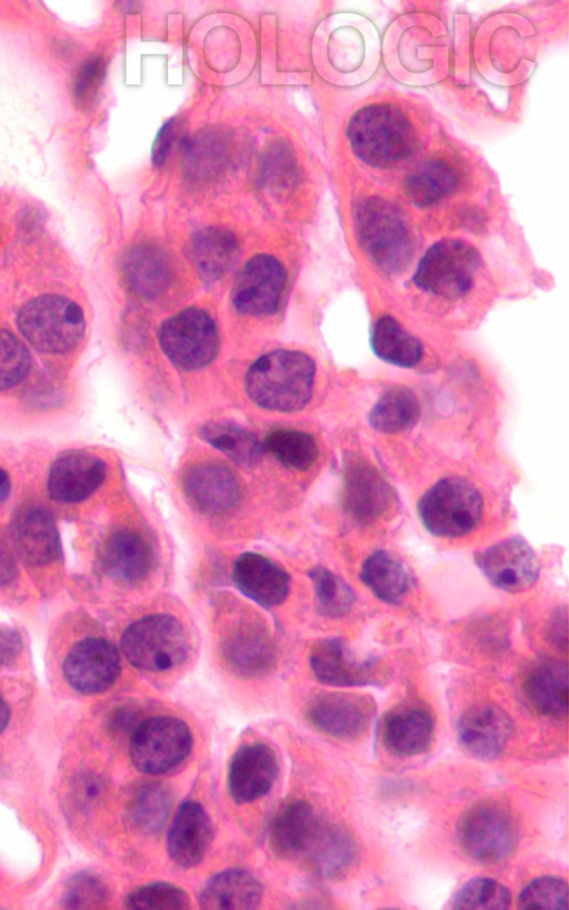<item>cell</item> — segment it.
<instances>
[{
    "mask_svg": "<svg viewBox=\"0 0 569 910\" xmlns=\"http://www.w3.org/2000/svg\"><path fill=\"white\" fill-rule=\"evenodd\" d=\"M283 266L269 254L250 258L238 272L231 289L237 311L249 316H266L277 311L286 287Z\"/></svg>",
    "mask_w": 569,
    "mask_h": 910,
    "instance_id": "cell-12",
    "label": "cell"
},
{
    "mask_svg": "<svg viewBox=\"0 0 569 910\" xmlns=\"http://www.w3.org/2000/svg\"><path fill=\"white\" fill-rule=\"evenodd\" d=\"M30 366L31 358L24 343L12 332L0 329V391L18 384Z\"/></svg>",
    "mask_w": 569,
    "mask_h": 910,
    "instance_id": "cell-43",
    "label": "cell"
},
{
    "mask_svg": "<svg viewBox=\"0 0 569 910\" xmlns=\"http://www.w3.org/2000/svg\"><path fill=\"white\" fill-rule=\"evenodd\" d=\"M212 837V823L204 808L198 801H184L168 833L169 856L179 867L193 868L203 860Z\"/></svg>",
    "mask_w": 569,
    "mask_h": 910,
    "instance_id": "cell-25",
    "label": "cell"
},
{
    "mask_svg": "<svg viewBox=\"0 0 569 910\" xmlns=\"http://www.w3.org/2000/svg\"><path fill=\"white\" fill-rule=\"evenodd\" d=\"M182 489L191 504L206 514H222L240 500V487L233 472L223 464L197 462L182 474Z\"/></svg>",
    "mask_w": 569,
    "mask_h": 910,
    "instance_id": "cell-21",
    "label": "cell"
},
{
    "mask_svg": "<svg viewBox=\"0 0 569 910\" xmlns=\"http://www.w3.org/2000/svg\"><path fill=\"white\" fill-rule=\"evenodd\" d=\"M106 477L107 464L101 458L84 450H67L50 466L47 491L58 503L74 504L93 494Z\"/></svg>",
    "mask_w": 569,
    "mask_h": 910,
    "instance_id": "cell-16",
    "label": "cell"
},
{
    "mask_svg": "<svg viewBox=\"0 0 569 910\" xmlns=\"http://www.w3.org/2000/svg\"><path fill=\"white\" fill-rule=\"evenodd\" d=\"M309 664L316 679L328 686H366L379 679L378 660L357 659L340 638L318 641L310 651Z\"/></svg>",
    "mask_w": 569,
    "mask_h": 910,
    "instance_id": "cell-20",
    "label": "cell"
},
{
    "mask_svg": "<svg viewBox=\"0 0 569 910\" xmlns=\"http://www.w3.org/2000/svg\"><path fill=\"white\" fill-rule=\"evenodd\" d=\"M262 887L256 877L240 868L212 876L202 887L198 901L203 909H254L260 904Z\"/></svg>",
    "mask_w": 569,
    "mask_h": 910,
    "instance_id": "cell-30",
    "label": "cell"
},
{
    "mask_svg": "<svg viewBox=\"0 0 569 910\" xmlns=\"http://www.w3.org/2000/svg\"><path fill=\"white\" fill-rule=\"evenodd\" d=\"M279 772L278 758L266 743L240 747L228 767L227 787L237 803H249L267 794Z\"/></svg>",
    "mask_w": 569,
    "mask_h": 910,
    "instance_id": "cell-19",
    "label": "cell"
},
{
    "mask_svg": "<svg viewBox=\"0 0 569 910\" xmlns=\"http://www.w3.org/2000/svg\"><path fill=\"white\" fill-rule=\"evenodd\" d=\"M355 222L362 250L381 271L397 274L407 268L413 240L395 204L377 197L367 198L357 206Z\"/></svg>",
    "mask_w": 569,
    "mask_h": 910,
    "instance_id": "cell-3",
    "label": "cell"
},
{
    "mask_svg": "<svg viewBox=\"0 0 569 910\" xmlns=\"http://www.w3.org/2000/svg\"><path fill=\"white\" fill-rule=\"evenodd\" d=\"M173 806L169 786L160 781H142L134 786L127 801V816L139 833H159L167 823Z\"/></svg>",
    "mask_w": 569,
    "mask_h": 910,
    "instance_id": "cell-33",
    "label": "cell"
},
{
    "mask_svg": "<svg viewBox=\"0 0 569 910\" xmlns=\"http://www.w3.org/2000/svg\"><path fill=\"white\" fill-rule=\"evenodd\" d=\"M267 450L283 466L305 471L313 466L319 450L313 436L292 429H274L270 431L263 443Z\"/></svg>",
    "mask_w": 569,
    "mask_h": 910,
    "instance_id": "cell-39",
    "label": "cell"
},
{
    "mask_svg": "<svg viewBox=\"0 0 569 910\" xmlns=\"http://www.w3.org/2000/svg\"><path fill=\"white\" fill-rule=\"evenodd\" d=\"M191 747L189 727L169 716L142 719L129 739L130 759L147 774H161L176 768L188 757Z\"/></svg>",
    "mask_w": 569,
    "mask_h": 910,
    "instance_id": "cell-8",
    "label": "cell"
},
{
    "mask_svg": "<svg viewBox=\"0 0 569 910\" xmlns=\"http://www.w3.org/2000/svg\"><path fill=\"white\" fill-rule=\"evenodd\" d=\"M239 256L236 236L220 227L201 229L191 238L189 257L199 276L208 282L227 273Z\"/></svg>",
    "mask_w": 569,
    "mask_h": 910,
    "instance_id": "cell-32",
    "label": "cell"
},
{
    "mask_svg": "<svg viewBox=\"0 0 569 910\" xmlns=\"http://www.w3.org/2000/svg\"><path fill=\"white\" fill-rule=\"evenodd\" d=\"M511 902L510 891L489 878H475L465 883L453 896L455 909H507Z\"/></svg>",
    "mask_w": 569,
    "mask_h": 910,
    "instance_id": "cell-41",
    "label": "cell"
},
{
    "mask_svg": "<svg viewBox=\"0 0 569 910\" xmlns=\"http://www.w3.org/2000/svg\"><path fill=\"white\" fill-rule=\"evenodd\" d=\"M10 720V708L0 693V734L6 730Z\"/></svg>",
    "mask_w": 569,
    "mask_h": 910,
    "instance_id": "cell-53",
    "label": "cell"
},
{
    "mask_svg": "<svg viewBox=\"0 0 569 910\" xmlns=\"http://www.w3.org/2000/svg\"><path fill=\"white\" fill-rule=\"evenodd\" d=\"M141 720L136 706L123 703L113 708L108 714L107 730L117 739H130Z\"/></svg>",
    "mask_w": 569,
    "mask_h": 910,
    "instance_id": "cell-46",
    "label": "cell"
},
{
    "mask_svg": "<svg viewBox=\"0 0 569 910\" xmlns=\"http://www.w3.org/2000/svg\"><path fill=\"white\" fill-rule=\"evenodd\" d=\"M129 909H188V893L169 882H151L132 890L124 899Z\"/></svg>",
    "mask_w": 569,
    "mask_h": 910,
    "instance_id": "cell-42",
    "label": "cell"
},
{
    "mask_svg": "<svg viewBox=\"0 0 569 910\" xmlns=\"http://www.w3.org/2000/svg\"><path fill=\"white\" fill-rule=\"evenodd\" d=\"M457 833L462 850L470 858L495 863L513 851L518 828L506 807L497 802H480L462 816Z\"/></svg>",
    "mask_w": 569,
    "mask_h": 910,
    "instance_id": "cell-10",
    "label": "cell"
},
{
    "mask_svg": "<svg viewBox=\"0 0 569 910\" xmlns=\"http://www.w3.org/2000/svg\"><path fill=\"white\" fill-rule=\"evenodd\" d=\"M220 656L228 669L243 679L270 672L277 648L267 627L258 620H239L222 637Z\"/></svg>",
    "mask_w": 569,
    "mask_h": 910,
    "instance_id": "cell-13",
    "label": "cell"
},
{
    "mask_svg": "<svg viewBox=\"0 0 569 910\" xmlns=\"http://www.w3.org/2000/svg\"><path fill=\"white\" fill-rule=\"evenodd\" d=\"M62 676L74 691L91 696L110 689L121 673L118 648L102 637L86 636L68 648Z\"/></svg>",
    "mask_w": 569,
    "mask_h": 910,
    "instance_id": "cell-11",
    "label": "cell"
},
{
    "mask_svg": "<svg viewBox=\"0 0 569 910\" xmlns=\"http://www.w3.org/2000/svg\"><path fill=\"white\" fill-rule=\"evenodd\" d=\"M12 540L17 554L32 569L47 568L61 559L62 549L54 519L39 503H27L17 512Z\"/></svg>",
    "mask_w": 569,
    "mask_h": 910,
    "instance_id": "cell-17",
    "label": "cell"
},
{
    "mask_svg": "<svg viewBox=\"0 0 569 910\" xmlns=\"http://www.w3.org/2000/svg\"><path fill=\"white\" fill-rule=\"evenodd\" d=\"M480 263L481 257L473 246L458 239H443L426 251L413 282L433 296L457 299L472 288Z\"/></svg>",
    "mask_w": 569,
    "mask_h": 910,
    "instance_id": "cell-7",
    "label": "cell"
},
{
    "mask_svg": "<svg viewBox=\"0 0 569 910\" xmlns=\"http://www.w3.org/2000/svg\"><path fill=\"white\" fill-rule=\"evenodd\" d=\"M11 492V479L9 473L0 467V507L6 502Z\"/></svg>",
    "mask_w": 569,
    "mask_h": 910,
    "instance_id": "cell-52",
    "label": "cell"
},
{
    "mask_svg": "<svg viewBox=\"0 0 569 910\" xmlns=\"http://www.w3.org/2000/svg\"><path fill=\"white\" fill-rule=\"evenodd\" d=\"M121 650L137 669L163 672L184 661L188 642L176 618L154 613L136 620L124 630Z\"/></svg>",
    "mask_w": 569,
    "mask_h": 910,
    "instance_id": "cell-6",
    "label": "cell"
},
{
    "mask_svg": "<svg viewBox=\"0 0 569 910\" xmlns=\"http://www.w3.org/2000/svg\"><path fill=\"white\" fill-rule=\"evenodd\" d=\"M483 500L466 479L448 477L436 482L417 504L419 518L433 536L458 538L480 522Z\"/></svg>",
    "mask_w": 569,
    "mask_h": 910,
    "instance_id": "cell-5",
    "label": "cell"
},
{
    "mask_svg": "<svg viewBox=\"0 0 569 910\" xmlns=\"http://www.w3.org/2000/svg\"><path fill=\"white\" fill-rule=\"evenodd\" d=\"M23 650V640L14 628L0 624V669L12 666Z\"/></svg>",
    "mask_w": 569,
    "mask_h": 910,
    "instance_id": "cell-49",
    "label": "cell"
},
{
    "mask_svg": "<svg viewBox=\"0 0 569 910\" xmlns=\"http://www.w3.org/2000/svg\"><path fill=\"white\" fill-rule=\"evenodd\" d=\"M159 342L176 367L190 371L208 366L216 358L220 338L210 314L203 309L191 307L162 323Z\"/></svg>",
    "mask_w": 569,
    "mask_h": 910,
    "instance_id": "cell-9",
    "label": "cell"
},
{
    "mask_svg": "<svg viewBox=\"0 0 569 910\" xmlns=\"http://www.w3.org/2000/svg\"><path fill=\"white\" fill-rule=\"evenodd\" d=\"M370 346L381 360L402 368L416 366L422 358L420 341L407 332L391 316L380 317L373 324Z\"/></svg>",
    "mask_w": 569,
    "mask_h": 910,
    "instance_id": "cell-34",
    "label": "cell"
},
{
    "mask_svg": "<svg viewBox=\"0 0 569 910\" xmlns=\"http://www.w3.org/2000/svg\"><path fill=\"white\" fill-rule=\"evenodd\" d=\"M393 491L379 470L361 457L348 459L343 470L342 506L359 522H372L391 506Z\"/></svg>",
    "mask_w": 569,
    "mask_h": 910,
    "instance_id": "cell-18",
    "label": "cell"
},
{
    "mask_svg": "<svg viewBox=\"0 0 569 910\" xmlns=\"http://www.w3.org/2000/svg\"><path fill=\"white\" fill-rule=\"evenodd\" d=\"M312 806L301 799H292L273 813L268 843L281 859H300L319 823Z\"/></svg>",
    "mask_w": 569,
    "mask_h": 910,
    "instance_id": "cell-26",
    "label": "cell"
},
{
    "mask_svg": "<svg viewBox=\"0 0 569 910\" xmlns=\"http://www.w3.org/2000/svg\"><path fill=\"white\" fill-rule=\"evenodd\" d=\"M16 548L0 531V593L8 591L17 581L18 564Z\"/></svg>",
    "mask_w": 569,
    "mask_h": 910,
    "instance_id": "cell-48",
    "label": "cell"
},
{
    "mask_svg": "<svg viewBox=\"0 0 569 910\" xmlns=\"http://www.w3.org/2000/svg\"><path fill=\"white\" fill-rule=\"evenodd\" d=\"M101 564L112 579L137 582L150 571L152 551L139 533L128 529L118 530L103 543Z\"/></svg>",
    "mask_w": 569,
    "mask_h": 910,
    "instance_id": "cell-28",
    "label": "cell"
},
{
    "mask_svg": "<svg viewBox=\"0 0 569 910\" xmlns=\"http://www.w3.org/2000/svg\"><path fill=\"white\" fill-rule=\"evenodd\" d=\"M361 581L381 601L397 604L408 589V574L393 556L378 550L369 556L360 572Z\"/></svg>",
    "mask_w": 569,
    "mask_h": 910,
    "instance_id": "cell-37",
    "label": "cell"
},
{
    "mask_svg": "<svg viewBox=\"0 0 569 910\" xmlns=\"http://www.w3.org/2000/svg\"><path fill=\"white\" fill-rule=\"evenodd\" d=\"M458 181V173L451 164L431 159L417 164L407 174L405 191L413 204L428 207L453 191Z\"/></svg>",
    "mask_w": 569,
    "mask_h": 910,
    "instance_id": "cell-35",
    "label": "cell"
},
{
    "mask_svg": "<svg viewBox=\"0 0 569 910\" xmlns=\"http://www.w3.org/2000/svg\"><path fill=\"white\" fill-rule=\"evenodd\" d=\"M523 693L538 713L562 718L568 712V666L559 661L536 664L523 681Z\"/></svg>",
    "mask_w": 569,
    "mask_h": 910,
    "instance_id": "cell-29",
    "label": "cell"
},
{
    "mask_svg": "<svg viewBox=\"0 0 569 910\" xmlns=\"http://www.w3.org/2000/svg\"><path fill=\"white\" fill-rule=\"evenodd\" d=\"M108 898V888L99 877L79 873L69 882L62 902L67 908H99Z\"/></svg>",
    "mask_w": 569,
    "mask_h": 910,
    "instance_id": "cell-45",
    "label": "cell"
},
{
    "mask_svg": "<svg viewBox=\"0 0 569 910\" xmlns=\"http://www.w3.org/2000/svg\"><path fill=\"white\" fill-rule=\"evenodd\" d=\"M419 416L417 396L409 388L397 386L380 396L369 413V422L379 432L398 433L411 428Z\"/></svg>",
    "mask_w": 569,
    "mask_h": 910,
    "instance_id": "cell-36",
    "label": "cell"
},
{
    "mask_svg": "<svg viewBox=\"0 0 569 910\" xmlns=\"http://www.w3.org/2000/svg\"><path fill=\"white\" fill-rule=\"evenodd\" d=\"M236 587L259 606L270 609L281 604L289 592L290 578L286 570L268 557L244 552L232 567Z\"/></svg>",
    "mask_w": 569,
    "mask_h": 910,
    "instance_id": "cell-24",
    "label": "cell"
},
{
    "mask_svg": "<svg viewBox=\"0 0 569 910\" xmlns=\"http://www.w3.org/2000/svg\"><path fill=\"white\" fill-rule=\"evenodd\" d=\"M567 618H568L567 609L563 608V609L557 610L551 616V618L549 619V622L547 624V637L549 638V641L553 646L558 647L559 649H562L563 651L567 650V643H568L567 642V627H568Z\"/></svg>",
    "mask_w": 569,
    "mask_h": 910,
    "instance_id": "cell-50",
    "label": "cell"
},
{
    "mask_svg": "<svg viewBox=\"0 0 569 910\" xmlns=\"http://www.w3.org/2000/svg\"><path fill=\"white\" fill-rule=\"evenodd\" d=\"M173 138L174 127L172 121H169L161 128L154 140L152 149V160L154 164H161L163 162Z\"/></svg>",
    "mask_w": 569,
    "mask_h": 910,
    "instance_id": "cell-51",
    "label": "cell"
},
{
    "mask_svg": "<svg viewBox=\"0 0 569 910\" xmlns=\"http://www.w3.org/2000/svg\"><path fill=\"white\" fill-rule=\"evenodd\" d=\"M509 714L495 704L469 708L458 722L461 746L479 759H493L505 749L512 733Z\"/></svg>",
    "mask_w": 569,
    "mask_h": 910,
    "instance_id": "cell-23",
    "label": "cell"
},
{
    "mask_svg": "<svg viewBox=\"0 0 569 910\" xmlns=\"http://www.w3.org/2000/svg\"><path fill=\"white\" fill-rule=\"evenodd\" d=\"M356 857L351 832L339 823L320 820L300 859L318 877L337 880L351 869Z\"/></svg>",
    "mask_w": 569,
    "mask_h": 910,
    "instance_id": "cell-22",
    "label": "cell"
},
{
    "mask_svg": "<svg viewBox=\"0 0 569 910\" xmlns=\"http://www.w3.org/2000/svg\"><path fill=\"white\" fill-rule=\"evenodd\" d=\"M315 591L317 608L328 618H342L349 613L356 596L349 584L323 567H315L309 572Z\"/></svg>",
    "mask_w": 569,
    "mask_h": 910,
    "instance_id": "cell-40",
    "label": "cell"
},
{
    "mask_svg": "<svg viewBox=\"0 0 569 910\" xmlns=\"http://www.w3.org/2000/svg\"><path fill=\"white\" fill-rule=\"evenodd\" d=\"M521 909H568V884L563 879L543 876L531 881L520 893Z\"/></svg>",
    "mask_w": 569,
    "mask_h": 910,
    "instance_id": "cell-44",
    "label": "cell"
},
{
    "mask_svg": "<svg viewBox=\"0 0 569 910\" xmlns=\"http://www.w3.org/2000/svg\"><path fill=\"white\" fill-rule=\"evenodd\" d=\"M353 153L376 168H389L412 154L417 132L408 116L396 104L381 102L360 108L347 127Z\"/></svg>",
    "mask_w": 569,
    "mask_h": 910,
    "instance_id": "cell-1",
    "label": "cell"
},
{
    "mask_svg": "<svg viewBox=\"0 0 569 910\" xmlns=\"http://www.w3.org/2000/svg\"><path fill=\"white\" fill-rule=\"evenodd\" d=\"M122 272L128 287L143 298H156L169 286L170 262L163 250L150 243L131 248L123 258Z\"/></svg>",
    "mask_w": 569,
    "mask_h": 910,
    "instance_id": "cell-31",
    "label": "cell"
},
{
    "mask_svg": "<svg viewBox=\"0 0 569 910\" xmlns=\"http://www.w3.org/2000/svg\"><path fill=\"white\" fill-rule=\"evenodd\" d=\"M375 712L371 698L345 692H323L306 708L308 722L319 732L341 740H353L368 729Z\"/></svg>",
    "mask_w": 569,
    "mask_h": 910,
    "instance_id": "cell-14",
    "label": "cell"
},
{
    "mask_svg": "<svg viewBox=\"0 0 569 910\" xmlns=\"http://www.w3.org/2000/svg\"><path fill=\"white\" fill-rule=\"evenodd\" d=\"M200 437L239 466H252L261 458L263 446L250 431L228 421L201 427Z\"/></svg>",
    "mask_w": 569,
    "mask_h": 910,
    "instance_id": "cell-38",
    "label": "cell"
},
{
    "mask_svg": "<svg viewBox=\"0 0 569 910\" xmlns=\"http://www.w3.org/2000/svg\"><path fill=\"white\" fill-rule=\"evenodd\" d=\"M475 562L488 581L506 592L530 588L539 577V562L521 537L502 540L476 553Z\"/></svg>",
    "mask_w": 569,
    "mask_h": 910,
    "instance_id": "cell-15",
    "label": "cell"
},
{
    "mask_svg": "<svg viewBox=\"0 0 569 910\" xmlns=\"http://www.w3.org/2000/svg\"><path fill=\"white\" fill-rule=\"evenodd\" d=\"M103 76V62L94 57L86 62L78 74L74 93L79 101H89L96 92Z\"/></svg>",
    "mask_w": 569,
    "mask_h": 910,
    "instance_id": "cell-47",
    "label": "cell"
},
{
    "mask_svg": "<svg viewBox=\"0 0 569 910\" xmlns=\"http://www.w3.org/2000/svg\"><path fill=\"white\" fill-rule=\"evenodd\" d=\"M17 323L24 338L36 349L47 353L72 350L86 331L81 308L58 294L40 296L26 303Z\"/></svg>",
    "mask_w": 569,
    "mask_h": 910,
    "instance_id": "cell-4",
    "label": "cell"
},
{
    "mask_svg": "<svg viewBox=\"0 0 569 910\" xmlns=\"http://www.w3.org/2000/svg\"><path fill=\"white\" fill-rule=\"evenodd\" d=\"M315 378V362L303 352L276 350L256 360L248 369L244 388L260 408L296 411L309 401Z\"/></svg>",
    "mask_w": 569,
    "mask_h": 910,
    "instance_id": "cell-2",
    "label": "cell"
},
{
    "mask_svg": "<svg viewBox=\"0 0 569 910\" xmlns=\"http://www.w3.org/2000/svg\"><path fill=\"white\" fill-rule=\"evenodd\" d=\"M435 722L423 708L405 706L391 710L381 722V740L397 757H413L426 752L432 743Z\"/></svg>",
    "mask_w": 569,
    "mask_h": 910,
    "instance_id": "cell-27",
    "label": "cell"
}]
</instances>
